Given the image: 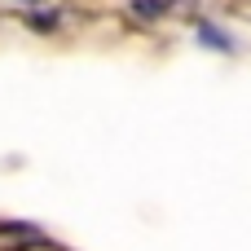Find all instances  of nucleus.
Wrapping results in <instances>:
<instances>
[{"label":"nucleus","instance_id":"obj_1","mask_svg":"<svg viewBox=\"0 0 251 251\" xmlns=\"http://www.w3.org/2000/svg\"><path fill=\"white\" fill-rule=\"evenodd\" d=\"M181 0H132V13L137 18H146V22H154V18H163L168 9H176Z\"/></svg>","mask_w":251,"mask_h":251},{"label":"nucleus","instance_id":"obj_2","mask_svg":"<svg viewBox=\"0 0 251 251\" xmlns=\"http://www.w3.org/2000/svg\"><path fill=\"white\" fill-rule=\"evenodd\" d=\"M199 40H203V44H212V49H221V53H229V49H234L229 31H221V26H212V22H199Z\"/></svg>","mask_w":251,"mask_h":251},{"label":"nucleus","instance_id":"obj_3","mask_svg":"<svg viewBox=\"0 0 251 251\" xmlns=\"http://www.w3.org/2000/svg\"><path fill=\"white\" fill-rule=\"evenodd\" d=\"M26 22H31V26H44V31H49V26H57V13H53V9H49V13H31Z\"/></svg>","mask_w":251,"mask_h":251}]
</instances>
